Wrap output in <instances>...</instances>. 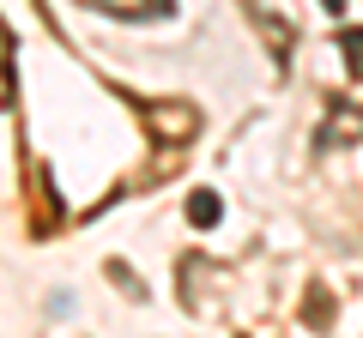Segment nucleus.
<instances>
[{"label": "nucleus", "instance_id": "f257e3e1", "mask_svg": "<svg viewBox=\"0 0 363 338\" xmlns=\"http://www.w3.org/2000/svg\"><path fill=\"white\" fill-rule=\"evenodd\" d=\"M218 218H224L218 194H206V187H200V194L188 199V223H194V230H206V223H218Z\"/></svg>", "mask_w": 363, "mask_h": 338}]
</instances>
